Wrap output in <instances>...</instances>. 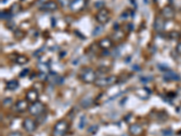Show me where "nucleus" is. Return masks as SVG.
Returning <instances> with one entry per match:
<instances>
[{
	"mask_svg": "<svg viewBox=\"0 0 181 136\" xmlns=\"http://www.w3.org/2000/svg\"><path fill=\"white\" fill-rule=\"evenodd\" d=\"M38 97H39V94H38V92L36 91V89H31L29 90L27 93H26V101H28L29 103H36L38 101Z\"/></svg>",
	"mask_w": 181,
	"mask_h": 136,
	"instance_id": "14",
	"label": "nucleus"
},
{
	"mask_svg": "<svg viewBox=\"0 0 181 136\" xmlns=\"http://www.w3.org/2000/svg\"><path fill=\"white\" fill-rule=\"evenodd\" d=\"M97 22L101 25H106L110 20V12L107 8L100 9L95 15Z\"/></svg>",
	"mask_w": 181,
	"mask_h": 136,
	"instance_id": "5",
	"label": "nucleus"
},
{
	"mask_svg": "<svg viewBox=\"0 0 181 136\" xmlns=\"http://www.w3.org/2000/svg\"><path fill=\"white\" fill-rule=\"evenodd\" d=\"M86 123H87V120H86V116L85 115H83L81 116V119H80V123H79V128L80 129H83L86 125Z\"/></svg>",
	"mask_w": 181,
	"mask_h": 136,
	"instance_id": "28",
	"label": "nucleus"
},
{
	"mask_svg": "<svg viewBox=\"0 0 181 136\" xmlns=\"http://www.w3.org/2000/svg\"><path fill=\"white\" fill-rule=\"evenodd\" d=\"M45 106L43 103L37 101L36 103H32L30 106H29V113L33 116H38V115H41L45 112Z\"/></svg>",
	"mask_w": 181,
	"mask_h": 136,
	"instance_id": "4",
	"label": "nucleus"
},
{
	"mask_svg": "<svg viewBox=\"0 0 181 136\" xmlns=\"http://www.w3.org/2000/svg\"><path fill=\"white\" fill-rule=\"evenodd\" d=\"M102 30H103V28H102V25H98V26H96V27L94 28L93 35L94 37H96V36L100 35V34L102 32Z\"/></svg>",
	"mask_w": 181,
	"mask_h": 136,
	"instance_id": "29",
	"label": "nucleus"
},
{
	"mask_svg": "<svg viewBox=\"0 0 181 136\" xmlns=\"http://www.w3.org/2000/svg\"><path fill=\"white\" fill-rule=\"evenodd\" d=\"M136 94L140 99L147 100L149 98V96L151 94V91L148 88H141V89H138L136 91Z\"/></svg>",
	"mask_w": 181,
	"mask_h": 136,
	"instance_id": "15",
	"label": "nucleus"
},
{
	"mask_svg": "<svg viewBox=\"0 0 181 136\" xmlns=\"http://www.w3.org/2000/svg\"><path fill=\"white\" fill-rule=\"evenodd\" d=\"M27 109H29L28 101L25 100H20L14 105V111L16 112H24Z\"/></svg>",
	"mask_w": 181,
	"mask_h": 136,
	"instance_id": "12",
	"label": "nucleus"
},
{
	"mask_svg": "<svg viewBox=\"0 0 181 136\" xmlns=\"http://www.w3.org/2000/svg\"><path fill=\"white\" fill-rule=\"evenodd\" d=\"M86 0H72L69 6L72 12H79L84 8Z\"/></svg>",
	"mask_w": 181,
	"mask_h": 136,
	"instance_id": "8",
	"label": "nucleus"
},
{
	"mask_svg": "<svg viewBox=\"0 0 181 136\" xmlns=\"http://www.w3.org/2000/svg\"><path fill=\"white\" fill-rule=\"evenodd\" d=\"M162 134L164 136L170 135V134H171V131H169V130H168V131L164 130V131H162Z\"/></svg>",
	"mask_w": 181,
	"mask_h": 136,
	"instance_id": "37",
	"label": "nucleus"
},
{
	"mask_svg": "<svg viewBox=\"0 0 181 136\" xmlns=\"http://www.w3.org/2000/svg\"><path fill=\"white\" fill-rule=\"evenodd\" d=\"M7 136H23V135H22V134H21L20 132H14V133L9 134Z\"/></svg>",
	"mask_w": 181,
	"mask_h": 136,
	"instance_id": "36",
	"label": "nucleus"
},
{
	"mask_svg": "<svg viewBox=\"0 0 181 136\" xmlns=\"http://www.w3.org/2000/svg\"><path fill=\"white\" fill-rule=\"evenodd\" d=\"M28 73H29V69L28 68H26V69H24L20 74H19V76L21 77V78H23V77H24V76H26L27 74H28Z\"/></svg>",
	"mask_w": 181,
	"mask_h": 136,
	"instance_id": "34",
	"label": "nucleus"
},
{
	"mask_svg": "<svg viewBox=\"0 0 181 136\" xmlns=\"http://www.w3.org/2000/svg\"><path fill=\"white\" fill-rule=\"evenodd\" d=\"M40 9L42 11H56L58 9V3L54 2V1H47L45 2L41 7Z\"/></svg>",
	"mask_w": 181,
	"mask_h": 136,
	"instance_id": "9",
	"label": "nucleus"
},
{
	"mask_svg": "<svg viewBox=\"0 0 181 136\" xmlns=\"http://www.w3.org/2000/svg\"><path fill=\"white\" fill-rule=\"evenodd\" d=\"M23 127H24V129L26 132L33 133V132H35L36 130L37 124H36V123L34 120H32L30 118H26L23 122Z\"/></svg>",
	"mask_w": 181,
	"mask_h": 136,
	"instance_id": "11",
	"label": "nucleus"
},
{
	"mask_svg": "<svg viewBox=\"0 0 181 136\" xmlns=\"http://www.w3.org/2000/svg\"><path fill=\"white\" fill-rule=\"evenodd\" d=\"M57 1H58L59 5H60L61 7H65L67 6H70V4H71L70 0H57Z\"/></svg>",
	"mask_w": 181,
	"mask_h": 136,
	"instance_id": "32",
	"label": "nucleus"
},
{
	"mask_svg": "<svg viewBox=\"0 0 181 136\" xmlns=\"http://www.w3.org/2000/svg\"><path fill=\"white\" fill-rule=\"evenodd\" d=\"M69 124L66 120H60L58 121L53 130V136H64L67 130H68Z\"/></svg>",
	"mask_w": 181,
	"mask_h": 136,
	"instance_id": "1",
	"label": "nucleus"
},
{
	"mask_svg": "<svg viewBox=\"0 0 181 136\" xmlns=\"http://www.w3.org/2000/svg\"><path fill=\"white\" fill-rule=\"evenodd\" d=\"M21 5L19 3H14L12 6L10 7V12L12 13L13 15H15L17 13H19L21 11Z\"/></svg>",
	"mask_w": 181,
	"mask_h": 136,
	"instance_id": "21",
	"label": "nucleus"
},
{
	"mask_svg": "<svg viewBox=\"0 0 181 136\" xmlns=\"http://www.w3.org/2000/svg\"><path fill=\"white\" fill-rule=\"evenodd\" d=\"M2 103H3V105H4V106L8 107V106H10V105H12L13 100L11 99V98H6V99L3 100Z\"/></svg>",
	"mask_w": 181,
	"mask_h": 136,
	"instance_id": "31",
	"label": "nucleus"
},
{
	"mask_svg": "<svg viewBox=\"0 0 181 136\" xmlns=\"http://www.w3.org/2000/svg\"><path fill=\"white\" fill-rule=\"evenodd\" d=\"M98 126L97 125H93V126H91L89 129H88V133H91L92 134H95L97 133V131H98Z\"/></svg>",
	"mask_w": 181,
	"mask_h": 136,
	"instance_id": "33",
	"label": "nucleus"
},
{
	"mask_svg": "<svg viewBox=\"0 0 181 136\" xmlns=\"http://www.w3.org/2000/svg\"><path fill=\"white\" fill-rule=\"evenodd\" d=\"M168 37L169 39H172V40H178L181 37V34L178 31H171L168 34Z\"/></svg>",
	"mask_w": 181,
	"mask_h": 136,
	"instance_id": "24",
	"label": "nucleus"
},
{
	"mask_svg": "<svg viewBox=\"0 0 181 136\" xmlns=\"http://www.w3.org/2000/svg\"><path fill=\"white\" fill-rule=\"evenodd\" d=\"M24 36H25V33H24L23 30L16 29V30H15V32H14V37H15L16 39H22Z\"/></svg>",
	"mask_w": 181,
	"mask_h": 136,
	"instance_id": "27",
	"label": "nucleus"
},
{
	"mask_svg": "<svg viewBox=\"0 0 181 136\" xmlns=\"http://www.w3.org/2000/svg\"><path fill=\"white\" fill-rule=\"evenodd\" d=\"M28 62V58L24 55H19L16 58H15V63L18 64H24Z\"/></svg>",
	"mask_w": 181,
	"mask_h": 136,
	"instance_id": "23",
	"label": "nucleus"
},
{
	"mask_svg": "<svg viewBox=\"0 0 181 136\" xmlns=\"http://www.w3.org/2000/svg\"><path fill=\"white\" fill-rule=\"evenodd\" d=\"M46 81L48 82L49 84L55 85V86H60V85L63 84L64 78L58 74H56V73L49 72V74L46 75Z\"/></svg>",
	"mask_w": 181,
	"mask_h": 136,
	"instance_id": "6",
	"label": "nucleus"
},
{
	"mask_svg": "<svg viewBox=\"0 0 181 136\" xmlns=\"http://www.w3.org/2000/svg\"><path fill=\"white\" fill-rule=\"evenodd\" d=\"M129 132L131 134L134 136H140L142 134V128L140 124H131L129 128Z\"/></svg>",
	"mask_w": 181,
	"mask_h": 136,
	"instance_id": "17",
	"label": "nucleus"
},
{
	"mask_svg": "<svg viewBox=\"0 0 181 136\" xmlns=\"http://www.w3.org/2000/svg\"><path fill=\"white\" fill-rule=\"evenodd\" d=\"M161 15H162V17L165 19V20H171L175 17V10L172 7L170 6H165L162 9H161Z\"/></svg>",
	"mask_w": 181,
	"mask_h": 136,
	"instance_id": "7",
	"label": "nucleus"
},
{
	"mask_svg": "<svg viewBox=\"0 0 181 136\" xmlns=\"http://www.w3.org/2000/svg\"><path fill=\"white\" fill-rule=\"evenodd\" d=\"M12 13L10 12V11H6V10H5V11H2L1 14H0V16H1V19L2 20H7V19H10L11 17H12Z\"/></svg>",
	"mask_w": 181,
	"mask_h": 136,
	"instance_id": "25",
	"label": "nucleus"
},
{
	"mask_svg": "<svg viewBox=\"0 0 181 136\" xmlns=\"http://www.w3.org/2000/svg\"><path fill=\"white\" fill-rule=\"evenodd\" d=\"M153 28L157 33H161L165 29V19L161 16H157L153 23Z\"/></svg>",
	"mask_w": 181,
	"mask_h": 136,
	"instance_id": "10",
	"label": "nucleus"
},
{
	"mask_svg": "<svg viewBox=\"0 0 181 136\" xmlns=\"http://www.w3.org/2000/svg\"><path fill=\"white\" fill-rule=\"evenodd\" d=\"M125 37V33L123 31H121L120 29H117L115 30V32L112 34V38L115 40V41H120L121 39H123Z\"/></svg>",
	"mask_w": 181,
	"mask_h": 136,
	"instance_id": "20",
	"label": "nucleus"
},
{
	"mask_svg": "<svg viewBox=\"0 0 181 136\" xmlns=\"http://www.w3.org/2000/svg\"><path fill=\"white\" fill-rule=\"evenodd\" d=\"M110 55V54H109L108 50H104V51H103V53H102V55H106V56H107V55Z\"/></svg>",
	"mask_w": 181,
	"mask_h": 136,
	"instance_id": "38",
	"label": "nucleus"
},
{
	"mask_svg": "<svg viewBox=\"0 0 181 136\" xmlns=\"http://www.w3.org/2000/svg\"><path fill=\"white\" fill-rule=\"evenodd\" d=\"M98 45H99V47L102 50H109L112 46V41L108 37H105V38L101 39Z\"/></svg>",
	"mask_w": 181,
	"mask_h": 136,
	"instance_id": "16",
	"label": "nucleus"
},
{
	"mask_svg": "<svg viewBox=\"0 0 181 136\" xmlns=\"http://www.w3.org/2000/svg\"><path fill=\"white\" fill-rule=\"evenodd\" d=\"M176 51H177V53H178L179 55H181V42L178 43V45H177V46H176Z\"/></svg>",
	"mask_w": 181,
	"mask_h": 136,
	"instance_id": "35",
	"label": "nucleus"
},
{
	"mask_svg": "<svg viewBox=\"0 0 181 136\" xmlns=\"http://www.w3.org/2000/svg\"><path fill=\"white\" fill-rule=\"evenodd\" d=\"M37 67H38V69H39L42 73H44V74H46L47 72L50 71V67H49V65L47 64H44V63L38 64Z\"/></svg>",
	"mask_w": 181,
	"mask_h": 136,
	"instance_id": "22",
	"label": "nucleus"
},
{
	"mask_svg": "<svg viewBox=\"0 0 181 136\" xmlns=\"http://www.w3.org/2000/svg\"><path fill=\"white\" fill-rule=\"evenodd\" d=\"M81 78L85 84H93L95 83L97 80V74L93 69L87 67L83 70L81 74Z\"/></svg>",
	"mask_w": 181,
	"mask_h": 136,
	"instance_id": "2",
	"label": "nucleus"
},
{
	"mask_svg": "<svg viewBox=\"0 0 181 136\" xmlns=\"http://www.w3.org/2000/svg\"><path fill=\"white\" fill-rule=\"evenodd\" d=\"M117 81L118 77L116 75H110L107 77L98 78L95 81V86L98 87H107L114 85L115 83H117Z\"/></svg>",
	"mask_w": 181,
	"mask_h": 136,
	"instance_id": "3",
	"label": "nucleus"
},
{
	"mask_svg": "<svg viewBox=\"0 0 181 136\" xmlns=\"http://www.w3.org/2000/svg\"><path fill=\"white\" fill-rule=\"evenodd\" d=\"M163 79L165 81H168V82H169V81H179L180 80V76H179V74H177L176 72L169 70V71L164 73Z\"/></svg>",
	"mask_w": 181,
	"mask_h": 136,
	"instance_id": "13",
	"label": "nucleus"
},
{
	"mask_svg": "<svg viewBox=\"0 0 181 136\" xmlns=\"http://www.w3.org/2000/svg\"><path fill=\"white\" fill-rule=\"evenodd\" d=\"M93 103V97H90V96H86V97L81 100V102H80L81 106L83 108H84V109L85 108L90 107Z\"/></svg>",
	"mask_w": 181,
	"mask_h": 136,
	"instance_id": "18",
	"label": "nucleus"
},
{
	"mask_svg": "<svg viewBox=\"0 0 181 136\" xmlns=\"http://www.w3.org/2000/svg\"><path fill=\"white\" fill-rule=\"evenodd\" d=\"M18 86H19V83L16 80H11V81H9V82L6 83V89L8 90V91H14V90H15Z\"/></svg>",
	"mask_w": 181,
	"mask_h": 136,
	"instance_id": "19",
	"label": "nucleus"
},
{
	"mask_svg": "<svg viewBox=\"0 0 181 136\" xmlns=\"http://www.w3.org/2000/svg\"><path fill=\"white\" fill-rule=\"evenodd\" d=\"M153 76L152 75H143V76H140V80L142 84H147V83H149L153 80Z\"/></svg>",
	"mask_w": 181,
	"mask_h": 136,
	"instance_id": "26",
	"label": "nucleus"
},
{
	"mask_svg": "<svg viewBox=\"0 0 181 136\" xmlns=\"http://www.w3.org/2000/svg\"><path fill=\"white\" fill-rule=\"evenodd\" d=\"M104 2L103 1H97L94 3V7L97 8V9H102V8H104Z\"/></svg>",
	"mask_w": 181,
	"mask_h": 136,
	"instance_id": "30",
	"label": "nucleus"
},
{
	"mask_svg": "<svg viewBox=\"0 0 181 136\" xmlns=\"http://www.w3.org/2000/svg\"><path fill=\"white\" fill-rule=\"evenodd\" d=\"M122 136H129V135H128V134H123Z\"/></svg>",
	"mask_w": 181,
	"mask_h": 136,
	"instance_id": "39",
	"label": "nucleus"
}]
</instances>
